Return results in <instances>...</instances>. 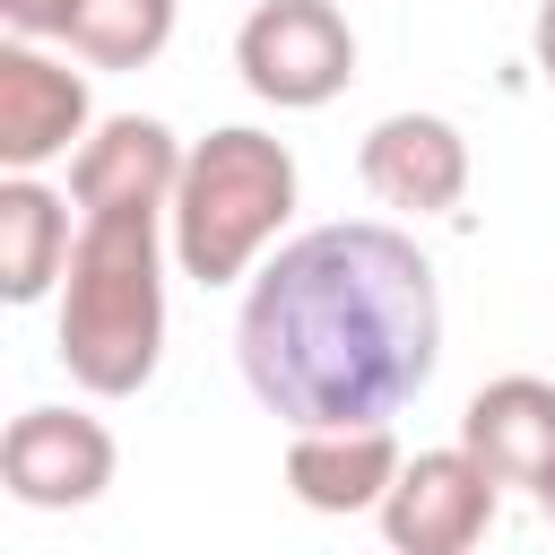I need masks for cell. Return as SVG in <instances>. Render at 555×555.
I'll use <instances>...</instances> for the list:
<instances>
[{"label":"cell","mask_w":555,"mask_h":555,"mask_svg":"<svg viewBox=\"0 0 555 555\" xmlns=\"http://www.w3.org/2000/svg\"><path fill=\"white\" fill-rule=\"evenodd\" d=\"M69 199L43 173H9L0 182V295L9 304H43L69 269Z\"/></svg>","instance_id":"obj_12"},{"label":"cell","mask_w":555,"mask_h":555,"mask_svg":"<svg viewBox=\"0 0 555 555\" xmlns=\"http://www.w3.org/2000/svg\"><path fill=\"white\" fill-rule=\"evenodd\" d=\"M0 26L43 43V35H61V26H69V0H0Z\"/></svg>","instance_id":"obj_14"},{"label":"cell","mask_w":555,"mask_h":555,"mask_svg":"<svg viewBox=\"0 0 555 555\" xmlns=\"http://www.w3.org/2000/svg\"><path fill=\"white\" fill-rule=\"evenodd\" d=\"M460 442L494 468V486L538 494L555 477V382L538 373H503L460 408Z\"/></svg>","instance_id":"obj_11"},{"label":"cell","mask_w":555,"mask_h":555,"mask_svg":"<svg viewBox=\"0 0 555 555\" xmlns=\"http://www.w3.org/2000/svg\"><path fill=\"white\" fill-rule=\"evenodd\" d=\"M408 468L390 416L373 425H286V494L304 512H382L390 477Z\"/></svg>","instance_id":"obj_9"},{"label":"cell","mask_w":555,"mask_h":555,"mask_svg":"<svg viewBox=\"0 0 555 555\" xmlns=\"http://www.w3.org/2000/svg\"><path fill=\"white\" fill-rule=\"evenodd\" d=\"M538 512H546V520H555V477H546V486H538Z\"/></svg>","instance_id":"obj_16"},{"label":"cell","mask_w":555,"mask_h":555,"mask_svg":"<svg viewBox=\"0 0 555 555\" xmlns=\"http://www.w3.org/2000/svg\"><path fill=\"white\" fill-rule=\"evenodd\" d=\"M182 139L156 121V113H113L78 139L69 156V199L78 208H173V182H182Z\"/></svg>","instance_id":"obj_10"},{"label":"cell","mask_w":555,"mask_h":555,"mask_svg":"<svg viewBox=\"0 0 555 555\" xmlns=\"http://www.w3.org/2000/svg\"><path fill=\"white\" fill-rule=\"evenodd\" d=\"M234 364L278 425L399 416L442 364L434 260L373 217L312 225L243 278Z\"/></svg>","instance_id":"obj_1"},{"label":"cell","mask_w":555,"mask_h":555,"mask_svg":"<svg viewBox=\"0 0 555 555\" xmlns=\"http://www.w3.org/2000/svg\"><path fill=\"white\" fill-rule=\"evenodd\" d=\"M87 130H95L87 69L52 61L35 35H9L0 43V165L9 173H43L52 156H78Z\"/></svg>","instance_id":"obj_7"},{"label":"cell","mask_w":555,"mask_h":555,"mask_svg":"<svg viewBox=\"0 0 555 555\" xmlns=\"http://www.w3.org/2000/svg\"><path fill=\"white\" fill-rule=\"evenodd\" d=\"M286 217H295V156H286V139H269L251 121L208 130L182 156V182H173V208H165L173 269L191 286H243Z\"/></svg>","instance_id":"obj_3"},{"label":"cell","mask_w":555,"mask_h":555,"mask_svg":"<svg viewBox=\"0 0 555 555\" xmlns=\"http://www.w3.org/2000/svg\"><path fill=\"white\" fill-rule=\"evenodd\" d=\"M356 173L382 208H408V217H451L468 199V139L460 121L442 113H390L364 130L356 147Z\"/></svg>","instance_id":"obj_8"},{"label":"cell","mask_w":555,"mask_h":555,"mask_svg":"<svg viewBox=\"0 0 555 555\" xmlns=\"http://www.w3.org/2000/svg\"><path fill=\"white\" fill-rule=\"evenodd\" d=\"M529 52H538V78L555 87V0H538V26H529Z\"/></svg>","instance_id":"obj_15"},{"label":"cell","mask_w":555,"mask_h":555,"mask_svg":"<svg viewBox=\"0 0 555 555\" xmlns=\"http://www.w3.org/2000/svg\"><path fill=\"white\" fill-rule=\"evenodd\" d=\"M173 9H182V0H69L61 43H69L87 69H147V61L173 43Z\"/></svg>","instance_id":"obj_13"},{"label":"cell","mask_w":555,"mask_h":555,"mask_svg":"<svg viewBox=\"0 0 555 555\" xmlns=\"http://www.w3.org/2000/svg\"><path fill=\"white\" fill-rule=\"evenodd\" d=\"M165 208H78L61 269V364L87 399H130L165 364Z\"/></svg>","instance_id":"obj_2"},{"label":"cell","mask_w":555,"mask_h":555,"mask_svg":"<svg viewBox=\"0 0 555 555\" xmlns=\"http://www.w3.org/2000/svg\"><path fill=\"white\" fill-rule=\"evenodd\" d=\"M113 434L87 408H26L0 434V486L26 512H87L113 486Z\"/></svg>","instance_id":"obj_6"},{"label":"cell","mask_w":555,"mask_h":555,"mask_svg":"<svg viewBox=\"0 0 555 555\" xmlns=\"http://www.w3.org/2000/svg\"><path fill=\"white\" fill-rule=\"evenodd\" d=\"M234 69L278 113H321L356 78V26L330 0H260L234 26Z\"/></svg>","instance_id":"obj_4"},{"label":"cell","mask_w":555,"mask_h":555,"mask_svg":"<svg viewBox=\"0 0 555 555\" xmlns=\"http://www.w3.org/2000/svg\"><path fill=\"white\" fill-rule=\"evenodd\" d=\"M494 468L468 451V442H442V451H416L390 494H382V538L399 555H468L486 529H494Z\"/></svg>","instance_id":"obj_5"}]
</instances>
